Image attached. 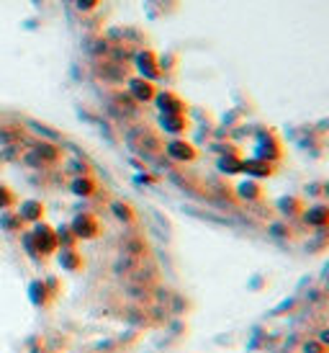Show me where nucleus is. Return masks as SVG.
<instances>
[{"mask_svg": "<svg viewBox=\"0 0 329 353\" xmlns=\"http://www.w3.org/2000/svg\"><path fill=\"white\" fill-rule=\"evenodd\" d=\"M165 152H168L175 162H193L196 158H198L196 145H193V142H188L185 137H175L172 142H168Z\"/></svg>", "mask_w": 329, "mask_h": 353, "instance_id": "obj_1", "label": "nucleus"}, {"mask_svg": "<svg viewBox=\"0 0 329 353\" xmlns=\"http://www.w3.org/2000/svg\"><path fill=\"white\" fill-rule=\"evenodd\" d=\"M255 158H263L267 162H278L283 158V145L276 134H263L260 142H257V155Z\"/></svg>", "mask_w": 329, "mask_h": 353, "instance_id": "obj_2", "label": "nucleus"}, {"mask_svg": "<svg viewBox=\"0 0 329 353\" xmlns=\"http://www.w3.org/2000/svg\"><path fill=\"white\" fill-rule=\"evenodd\" d=\"M137 67H139V73H142V77H147V80H157V77L162 75L157 54L152 52V49H144V52L137 54Z\"/></svg>", "mask_w": 329, "mask_h": 353, "instance_id": "obj_3", "label": "nucleus"}, {"mask_svg": "<svg viewBox=\"0 0 329 353\" xmlns=\"http://www.w3.org/2000/svg\"><path fill=\"white\" fill-rule=\"evenodd\" d=\"M155 101H157V108L162 114H185V108H188V104H185L178 93H172V90H162V93H157Z\"/></svg>", "mask_w": 329, "mask_h": 353, "instance_id": "obj_4", "label": "nucleus"}, {"mask_svg": "<svg viewBox=\"0 0 329 353\" xmlns=\"http://www.w3.org/2000/svg\"><path fill=\"white\" fill-rule=\"evenodd\" d=\"M242 173H247L250 178H270L276 173V162H267L263 158H250V160H242Z\"/></svg>", "mask_w": 329, "mask_h": 353, "instance_id": "obj_5", "label": "nucleus"}, {"mask_svg": "<svg viewBox=\"0 0 329 353\" xmlns=\"http://www.w3.org/2000/svg\"><path fill=\"white\" fill-rule=\"evenodd\" d=\"M159 124H162L165 132H170L175 137H183V134L191 129V121H188L185 114H162V117H159Z\"/></svg>", "mask_w": 329, "mask_h": 353, "instance_id": "obj_6", "label": "nucleus"}, {"mask_svg": "<svg viewBox=\"0 0 329 353\" xmlns=\"http://www.w3.org/2000/svg\"><path fill=\"white\" fill-rule=\"evenodd\" d=\"M129 90H131V96L137 98V101H142V104L155 101V96H157V88H155V83L147 80V77H134V80L129 83Z\"/></svg>", "mask_w": 329, "mask_h": 353, "instance_id": "obj_7", "label": "nucleus"}, {"mask_svg": "<svg viewBox=\"0 0 329 353\" xmlns=\"http://www.w3.org/2000/svg\"><path fill=\"white\" fill-rule=\"evenodd\" d=\"M304 219H306L311 227H329V204H314L304 209Z\"/></svg>", "mask_w": 329, "mask_h": 353, "instance_id": "obj_8", "label": "nucleus"}, {"mask_svg": "<svg viewBox=\"0 0 329 353\" xmlns=\"http://www.w3.org/2000/svg\"><path fill=\"white\" fill-rule=\"evenodd\" d=\"M237 191H239V196L247 199V202H257V199H263V186H260L255 178L239 183V188H237Z\"/></svg>", "mask_w": 329, "mask_h": 353, "instance_id": "obj_9", "label": "nucleus"}, {"mask_svg": "<svg viewBox=\"0 0 329 353\" xmlns=\"http://www.w3.org/2000/svg\"><path fill=\"white\" fill-rule=\"evenodd\" d=\"M280 212L283 215H298V212H304V204H301V199H296V196H286V199H280Z\"/></svg>", "mask_w": 329, "mask_h": 353, "instance_id": "obj_10", "label": "nucleus"}, {"mask_svg": "<svg viewBox=\"0 0 329 353\" xmlns=\"http://www.w3.org/2000/svg\"><path fill=\"white\" fill-rule=\"evenodd\" d=\"M219 171L222 173H242V158L239 155H229L219 160Z\"/></svg>", "mask_w": 329, "mask_h": 353, "instance_id": "obj_11", "label": "nucleus"}, {"mask_svg": "<svg viewBox=\"0 0 329 353\" xmlns=\"http://www.w3.org/2000/svg\"><path fill=\"white\" fill-rule=\"evenodd\" d=\"M77 230H80V235H85V237L96 235V225H93V219H80V222H77Z\"/></svg>", "mask_w": 329, "mask_h": 353, "instance_id": "obj_12", "label": "nucleus"}, {"mask_svg": "<svg viewBox=\"0 0 329 353\" xmlns=\"http://www.w3.org/2000/svg\"><path fill=\"white\" fill-rule=\"evenodd\" d=\"M114 212H116L118 219H127V222H131V219H134L131 209H129V206H124V204H114Z\"/></svg>", "mask_w": 329, "mask_h": 353, "instance_id": "obj_13", "label": "nucleus"}, {"mask_svg": "<svg viewBox=\"0 0 329 353\" xmlns=\"http://www.w3.org/2000/svg\"><path fill=\"white\" fill-rule=\"evenodd\" d=\"M304 351H306V353H329V348L324 345V343H319V341H308L306 345H304Z\"/></svg>", "mask_w": 329, "mask_h": 353, "instance_id": "obj_14", "label": "nucleus"}, {"mask_svg": "<svg viewBox=\"0 0 329 353\" xmlns=\"http://www.w3.org/2000/svg\"><path fill=\"white\" fill-rule=\"evenodd\" d=\"M75 188H77V193H90V191H93L90 181H77V186H75Z\"/></svg>", "mask_w": 329, "mask_h": 353, "instance_id": "obj_15", "label": "nucleus"}, {"mask_svg": "<svg viewBox=\"0 0 329 353\" xmlns=\"http://www.w3.org/2000/svg\"><path fill=\"white\" fill-rule=\"evenodd\" d=\"M80 3V8H85V11H90V8H96L98 0H77Z\"/></svg>", "mask_w": 329, "mask_h": 353, "instance_id": "obj_16", "label": "nucleus"}, {"mask_svg": "<svg viewBox=\"0 0 329 353\" xmlns=\"http://www.w3.org/2000/svg\"><path fill=\"white\" fill-rule=\"evenodd\" d=\"M319 343H324V345L329 348V330H324L321 335H319Z\"/></svg>", "mask_w": 329, "mask_h": 353, "instance_id": "obj_17", "label": "nucleus"}, {"mask_svg": "<svg viewBox=\"0 0 329 353\" xmlns=\"http://www.w3.org/2000/svg\"><path fill=\"white\" fill-rule=\"evenodd\" d=\"M324 188H327V196H329V183H327V186H324Z\"/></svg>", "mask_w": 329, "mask_h": 353, "instance_id": "obj_18", "label": "nucleus"}]
</instances>
